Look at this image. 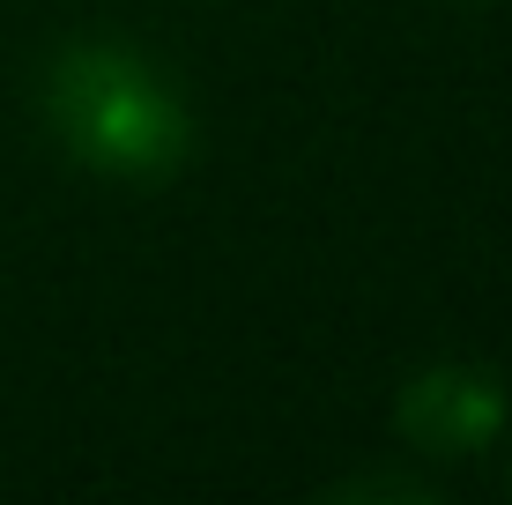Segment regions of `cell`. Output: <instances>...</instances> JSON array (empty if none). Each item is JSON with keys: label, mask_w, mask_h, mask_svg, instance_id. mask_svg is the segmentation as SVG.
I'll use <instances>...</instances> for the list:
<instances>
[{"label": "cell", "mask_w": 512, "mask_h": 505, "mask_svg": "<svg viewBox=\"0 0 512 505\" xmlns=\"http://www.w3.org/2000/svg\"><path fill=\"white\" fill-rule=\"evenodd\" d=\"M45 119L75 164L104 179H171L193 156V119L149 60L119 45H75L45 75Z\"/></svg>", "instance_id": "1"}, {"label": "cell", "mask_w": 512, "mask_h": 505, "mask_svg": "<svg viewBox=\"0 0 512 505\" xmlns=\"http://www.w3.org/2000/svg\"><path fill=\"white\" fill-rule=\"evenodd\" d=\"M394 424L423 454H475L505 431V387L475 364H438V372H416L401 387Z\"/></svg>", "instance_id": "2"}]
</instances>
